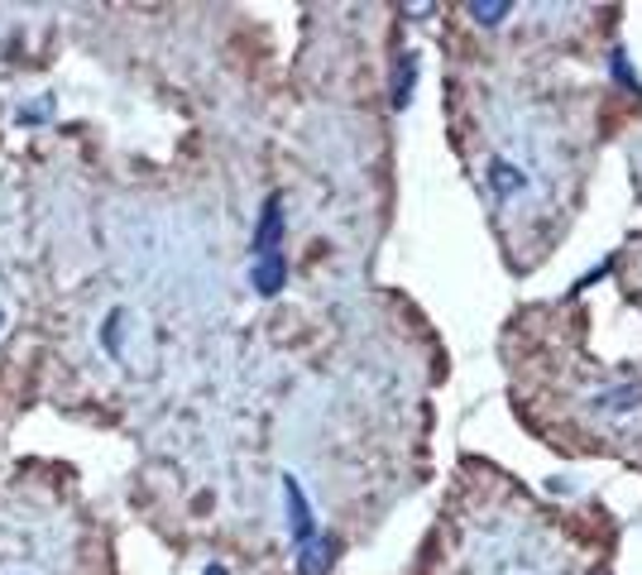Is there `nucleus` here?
Here are the masks:
<instances>
[{"mask_svg": "<svg viewBox=\"0 0 642 575\" xmlns=\"http://www.w3.org/2000/svg\"><path fill=\"white\" fill-rule=\"evenodd\" d=\"M417 53H398V63H393V82H389V101H393V111H408L413 106V91H417Z\"/></svg>", "mask_w": 642, "mask_h": 575, "instance_id": "5", "label": "nucleus"}, {"mask_svg": "<svg viewBox=\"0 0 642 575\" xmlns=\"http://www.w3.org/2000/svg\"><path fill=\"white\" fill-rule=\"evenodd\" d=\"M489 183H494V192H499V197H513V192L528 187V178H523V168H518V163L494 159V163H489Z\"/></svg>", "mask_w": 642, "mask_h": 575, "instance_id": "7", "label": "nucleus"}, {"mask_svg": "<svg viewBox=\"0 0 642 575\" xmlns=\"http://www.w3.org/2000/svg\"><path fill=\"white\" fill-rule=\"evenodd\" d=\"M614 77H619L623 87H633V91L642 96V87H638V77H633V68H628V58H623V53H614Z\"/></svg>", "mask_w": 642, "mask_h": 575, "instance_id": "10", "label": "nucleus"}, {"mask_svg": "<svg viewBox=\"0 0 642 575\" xmlns=\"http://www.w3.org/2000/svg\"><path fill=\"white\" fill-rule=\"evenodd\" d=\"M125 331H130V311L125 307H111L101 321V351L111 359H125Z\"/></svg>", "mask_w": 642, "mask_h": 575, "instance_id": "6", "label": "nucleus"}, {"mask_svg": "<svg viewBox=\"0 0 642 575\" xmlns=\"http://www.w3.org/2000/svg\"><path fill=\"white\" fill-rule=\"evenodd\" d=\"M283 231H288V216H283V197H264L259 207V225H254V245L250 255L264 259V255H283Z\"/></svg>", "mask_w": 642, "mask_h": 575, "instance_id": "1", "label": "nucleus"}, {"mask_svg": "<svg viewBox=\"0 0 642 575\" xmlns=\"http://www.w3.org/2000/svg\"><path fill=\"white\" fill-rule=\"evenodd\" d=\"M508 15H513V5H508V0H470V20H480L484 29L504 24Z\"/></svg>", "mask_w": 642, "mask_h": 575, "instance_id": "8", "label": "nucleus"}, {"mask_svg": "<svg viewBox=\"0 0 642 575\" xmlns=\"http://www.w3.org/2000/svg\"><path fill=\"white\" fill-rule=\"evenodd\" d=\"M0 331H5V311H0Z\"/></svg>", "mask_w": 642, "mask_h": 575, "instance_id": "12", "label": "nucleus"}, {"mask_svg": "<svg viewBox=\"0 0 642 575\" xmlns=\"http://www.w3.org/2000/svg\"><path fill=\"white\" fill-rule=\"evenodd\" d=\"M283 283H288V259L283 255H264V259L250 264V288L259 297H278Z\"/></svg>", "mask_w": 642, "mask_h": 575, "instance_id": "4", "label": "nucleus"}, {"mask_svg": "<svg viewBox=\"0 0 642 575\" xmlns=\"http://www.w3.org/2000/svg\"><path fill=\"white\" fill-rule=\"evenodd\" d=\"M53 115H58V101H53V96H39V101H24L20 111H15L20 125H48Z\"/></svg>", "mask_w": 642, "mask_h": 575, "instance_id": "9", "label": "nucleus"}, {"mask_svg": "<svg viewBox=\"0 0 642 575\" xmlns=\"http://www.w3.org/2000/svg\"><path fill=\"white\" fill-rule=\"evenodd\" d=\"M283 499H288V533H293V547H307L317 537V513H312L307 494H302L298 475H283Z\"/></svg>", "mask_w": 642, "mask_h": 575, "instance_id": "2", "label": "nucleus"}, {"mask_svg": "<svg viewBox=\"0 0 642 575\" xmlns=\"http://www.w3.org/2000/svg\"><path fill=\"white\" fill-rule=\"evenodd\" d=\"M336 551H341V542H336V537H326V533H317L307 547H298V575H331Z\"/></svg>", "mask_w": 642, "mask_h": 575, "instance_id": "3", "label": "nucleus"}, {"mask_svg": "<svg viewBox=\"0 0 642 575\" xmlns=\"http://www.w3.org/2000/svg\"><path fill=\"white\" fill-rule=\"evenodd\" d=\"M202 575H230V571L221 566V561H211V566H207V571H202Z\"/></svg>", "mask_w": 642, "mask_h": 575, "instance_id": "11", "label": "nucleus"}]
</instances>
